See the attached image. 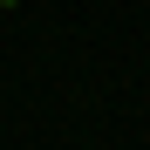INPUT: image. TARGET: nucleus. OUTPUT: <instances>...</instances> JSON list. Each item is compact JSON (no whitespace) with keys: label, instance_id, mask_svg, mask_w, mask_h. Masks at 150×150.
Listing matches in <instances>:
<instances>
[{"label":"nucleus","instance_id":"f257e3e1","mask_svg":"<svg viewBox=\"0 0 150 150\" xmlns=\"http://www.w3.org/2000/svg\"><path fill=\"white\" fill-rule=\"evenodd\" d=\"M0 7H21V0H0Z\"/></svg>","mask_w":150,"mask_h":150}]
</instances>
